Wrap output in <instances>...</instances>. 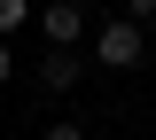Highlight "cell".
I'll use <instances>...</instances> for the list:
<instances>
[{
	"mask_svg": "<svg viewBox=\"0 0 156 140\" xmlns=\"http://www.w3.org/2000/svg\"><path fill=\"white\" fill-rule=\"evenodd\" d=\"M125 23H156V0H125Z\"/></svg>",
	"mask_w": 156,
	"mask_h": 140,
	"instance_id": "5b68a950",
	"label": "cell"
},
{
	"mask_svg": "<svg viewBox=\"0 0 156 140\" xmlns=\"http://www.w3.org/2000/svg\"><path fill=\"white\" fill-rule=\"evenodd\" d=\"M8 78H16V55H8V39H0V86H8Z\"/></svg>",
	"mask_w": 156,
	"mask_h": 140,
	"instance_id": "8992f818",
	"label": "cell"
},
{
	"mask_svg": "<svg viewBox=\"0 0 156 140\" xmlns=\"http://www.w3.org/2000/svg\"><path fill=\"white\" fill-rule=\"evenodd\" d=\"M78 78H86V62H78L70 47H47V62H39V86H47V94H70Z\"/></svg>",
	"mask_w": 156,
	"mask_h": 140,
	"instance_id": "3957f363",
	"label": "cell"
},
{
	"mask_svg": "<svg viewBox=\"0 0 156 140\" xmlns=\"http://www.w3.org/2000/svg\"><path fill=\"white\" fill-rule=\"evenodd\" d=\"M31 23L47 31V47H70V55H78V39H86V8H78V0H47V8H31Z\"/></svg>",
	"mask_w": 156,
	"mask_h": 140,
	"instance_id": "7a4b0ae2",
	"label": "cell"
},
{
	"mask_svg": "<svg viewBox=\"0 0 156 140\" xmlns=\"http://www.w3.org/2000/svg\"><path fill=\"white\" fill-rule=\"evenodd\" d=\"M23 23H31V0H0V39H8V31H23Z\"/></svg>",
	"mask_w": 156,
	"mask_h": 140,
	"instance_id": "277c9868",
	"label": "cell"
},
{
	"mask_svg": "<svg viewBox=\"0 0 156 140\" xmlns=\"http://www.w3.org/2000/svg\"><path fill=\"white\" fill-rule=\"evenodd\" d=\"M47 140H86V132H78V125H47Z\"/></svg>",
	"mask_w": 156,
	"mask_h": 140,
	"instance_id": "52a82bcc",
	"label": "cell"
},
{
	"mask_svg": "<svg viewBox=\"0 0 156 140\" xmlns=\"http://www.w3.org/2000/svg\"><path fill=\"white\" fill-rule=\"evenodd\" d=\"M140 47H148V31L125 16H101L94 23V62H109V70H140Z\"/></svg>",
	"mask_w": 156,
	"mask_h": 140,
	"instance_id": "6da1fadb",
	"label": "cell"
}]
</instances>
